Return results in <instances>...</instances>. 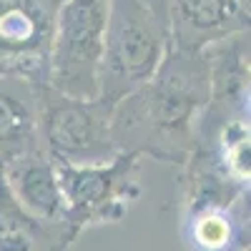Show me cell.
<instances>
[{
  "mask_svg": "<svg viewBox=\"0 0 251 251\" xmlns=\"http://www.w3.org/2000/svg\"><path fill=\"white\" fill-rule=\"evenodd\" d=\"M208 93L206 50L169 48L156 73L113 106L111 136L118 153L183 166L196 146Z\"/></svg>",
  "mask_w": 251,
  "mask_h": 251,
  "instance_id": "6da1fadb",
  "label": "cell"
},
{
  "mask_svg": "<svg viewBox=\"0 0 251 251\" xmlns=\"http://www.w3.org/2000/svg\"><path fill=\"white\" fill-rule=\"evenodd\" d=\"M169 50V30L141 0H108L98 98L116 106L149 80Z\"/></svg>",
  "mask_w": 251,
  "mask_h": 251,
  "instance_id": "7a4b0ae2",
  "label": "cell"
},
{
  "mask_svg": "<svg viewBox=\"0 0 251 251\" xmlns=\"http://www.w3.org/2000/svg\"><path fill=\"white\" fill-rule=\"evenodd\" d=\"M108 0H63L48 53V88L73 98H98V71Z\"/></svg>",
  "mask_w": 251,
  "mask_h": 251,
  "instance_id": "3957f363",
  "label": "cell"
},
{
  "mask_svg": "<svg viewBox=\"0 0 251 251\" xmlns=\"http://www.w3.org/2000/svg\"><path fill=\"white\" fill-rule=\"evenodd\" d=\"M111 113L113 106L103 98H73L46 86L40 96V143L55 163H106L118 156Z\"/></svg>",
  "mask_w": 251,
  "mask_h": 251,
  "instance_id": "277c9868",
  "label": "cell"
},
{
  "mask_svg": "<svg viewBox=\"0 0 251 251\" xmlns=\"http://www.w3.org/2000/svg\"><path fill=\"white\" fill-rule=\"evenodd\" d=\"M55 163V161H53ZM136 153H118L106 163L71 166L55 163L63 196V219L80 234L86 226L121 221L128 206L141 196Z\"/></svg>",
  "mask_w": 251,
  "mask_h": 251,
  "instance_id": "5b68a950",
  "label": "cell"
},
{
  "mask_svg": "<svg viewBox=\"0 0 251 251\" xmlns=\"http://www.w3.org/2000/svg\"><path fill=\"white\" fill-rule=\"evenodd\" d=\"M63 0H0V73L48 86V53Z\"/></svg>",
  "mask_w": 251,
  "mask_h": 251,
  "instance_id": "8992f818",
  "label": "cell"
},
{
  "mask_svg": "<svg viewBox=\"0 0 251 251\" xmlns=\"http://www.w3.org/2000/svg\"><path fill=\"white\" fill-rule=\"evenodd\" d=\"M169 48L206 50L239 33H249V0H169Z\"/></svg>",
  "mask_w": 251,
  "mask_h": 251,
  "instance_id": "52a82bcc",
  "label": "cell"
},
{
  "mask_svg": "<svg viewBox=\"0 0 251 251\" xmlns=\"http://www.w3.org/2000/svg\"><path fill=\"white\" fill-rule=\"evenodd\" d=\"M3 181L10 199L20 211L40 221L63 219V196L55 176V163L43 149V143L0 158Z\"/></svg>",
  "mask_w": 251,
  "mask_h": 251,
  "instance_id": "ba28073f",
  "label": "cell"
},
{
  "mask_svg": "<svg viewBox=\"0 0 251 251\" xmlns=\"http://www.w3.org/2000/svg\"><path fill=\"white\" fill-rule=\"evenodd\" d=\"M249 194L228 203L183 206V251H249Z\"/></svg>",
  "mask_w": 251,
  "mask_h": 251,
  "instance_id": "9c48e42d",
  "label": "cell"
},
{
  "mask_svg": "<svg viewBox=\"0 0 251 251\" xmlns=\"http://www.w3.org/2000/svg\"><path fill=\"white\" fill-rule=\"evenodd\" d=\"M40 83L0 73V158L40 143Z\"/></svg>",
  "mask_w": 251,
  "mask_h": 251,
  "instance_id": "30bf717a",
  "label": "cell"
},
{
  "mask_svg": "<svg viewBox=\"0 0 251 251\" xmlns=\"http://www.w3.org/2000/svg\"><path fill=\"white\" fill-rule=\"evenodd\" d=\"M141 3L149 8L158 20H163V23H166V10H169V0H141ZM166 30H169V28H166Z\"/></svg>",
  "mask_w": 251,
  "mask_h": 251,
  "instance_id": "8fae6325",
  "label": "cell"
},
{
  "mask_svg": "<svg viewBox=\"0 0 251 251\" xmlns=\"http://www.w3.org/2000/svg\"><path fill=\"white\" fill-rule=\"evenodd\" d=\"M10 199L8 188H5V181H3V163H0V203H5Z\"/></svg>",
  "mask_w": 251,
  "mask_h": 251,
  "instance_id": "7c38bea8",
  "label": "cell"
}]
</instances>
